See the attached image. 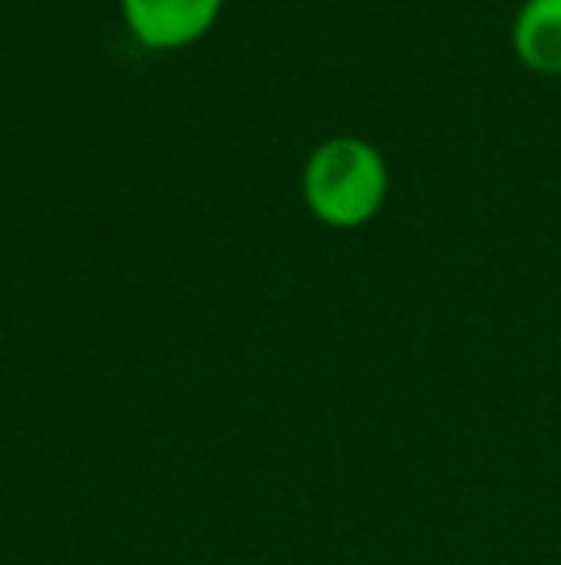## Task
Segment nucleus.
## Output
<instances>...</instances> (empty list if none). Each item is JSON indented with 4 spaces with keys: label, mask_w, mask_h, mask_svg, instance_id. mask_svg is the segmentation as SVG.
<instances>
[{
    "label": "nucleus",
    "mask_w": 561,
    "mask_h": 565,
    "mask_svg": "<svg viewBox=\"0 0 561 565\" xmlns=\"http://www.w3.org/2000/svg\"><path fill=\"white\" fill-rule=\"evenodd\" d=\"M304 204L320 224L354 231L377 216L389 196V166L374 142L358 135H335L320 142L304 162Z\"/></svg>",
    "instance_id": "nucleus-1"
},
{
    "label": "nucleus",
    "mask_w": 561,
    "mask_h": 565,
    "mask_svg": "<svg viewBox=\"0 0 561 565\" xmlns=\"http://www.w3.org/2000/svg\"><path fill=\"white\" fill-rule=\"evenodd\" d=\"M131 35L150 51H181L212 31L224 0H120Z\"/></svg>",
    "instance_id": "nucleus-2"
},
{
    "label": "nucleus",
    "mask_w": 561,
    "mask_h": 565,
    "mask_svg": "<svg viewBox=\"0 0 561 565\" xmlns=\"http://www.w3.org/2000/svg\"><path fill=\"white\" fill-rule=\"evenodd\" d=\"M511 51L527 70L561 77V0H524L511 23Z\"/></svg>",
    "instance_id": "nucleus-3"
}]
</instances>
